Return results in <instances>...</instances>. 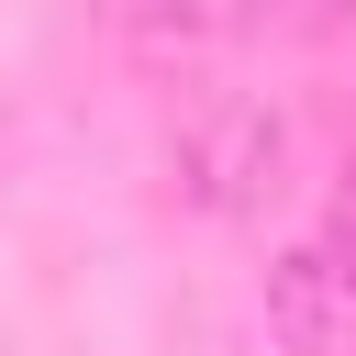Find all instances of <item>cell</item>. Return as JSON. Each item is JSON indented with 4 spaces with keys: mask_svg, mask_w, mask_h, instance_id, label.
Returning <instances> with one entry per match:
<instances>
[{
    "mask_svg": "<svg viewBox=\"0 0 356 356\" xmlns=\"http://www.w3.org/2000/svg\"><path fill=\"white\" fill-rule=\"evenodd\" d=\"M278 111H256V100H222V111H200L189 134H178V167H189V189L200 200H222V211H245L256 189H278Z\"/></svg>",
    "mask_w": 356,
    "mask_h": 356,
    "instance_id": "obj_2",
    "label": "cell"
},
{
    "mask_svg": "<svg viewBox=\"0 0 356 356\" xmlns=\"http://www.w3.org/2000/svg\"><path fill=\"white\" fill-rule=\"evenodd\" d=\"M267 334L289 356L356 345V222H334V234H312V245H289L267 267Z\"/></svg>",
    "mask_w": 356,
    "mask_h": 356,
    "instance_id": "obj_1",
    "label": "cell"
}]
</instances>
